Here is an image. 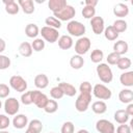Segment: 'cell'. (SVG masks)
<instances>
[{"mask_svg": "<svg viewBox=\"0 0 133 133\" xmlns=\"http://www.w3.org/2000/svg\"><path fill=\"white\" fill-rule=\"evenodd\" d=\"M97 75L100 78V80L104 83H109L112 81L113 79V74L112 71L110 69V66H108L107 63H99L97 65Z\"/></svg>", "mask_w": 133, "mask_h": 133, "instance_id": "6da1fadb", "label": "cell"}, {"mask_svg": "<svg viewBox=\"0 0 133 133\" xmlns=\"http://www.w3.org/2000/svg\"><path fill=\"white\" fill-rule=\"evenodd\" d=\"M31 94H32V90H29V91H26V92L22 94V96H21V102L24 105H30V104H32Z\"/></svg>", "mask_w": 133, "mask_h": 133, "instance_id": "ab89813d", "label": "cell"}, {"mask_svg": "<svg viewBox=\"0 0 133 133\" xmlns=\"http://www.w3.org/2000/svg\"><path fill=\"white\" fill-rule=\"evenodd\" d=\"M18 4L22 8V10L27 15H30L34 11V3L32 0H19Z\"/></svg>", "mask_w": 133, "mask_h": 133, "instance_id": "ac0fdd59", "label": "cell"}, {"mask_svg": "<svg viewBox=\"0 0 133 133\" xmlns=\"http://www.w3.org/2000/svg\"><path fill=\"white\" fill-rule=\"evenodd\" d=\"M119 81L124 86H128L131 87L133 85V72L129 71V72H125L121 75L119 77Z\"/></svg>", "mask_w": 133, "mask_h": 133, "instance_id": "603a6c76", "label": "cell"}, {"mask_svg": "<svg viewBox=\"0 0 133 133\" xmlns=\"http://www.w3.org/2000/svg\"><path fill=\"white\" fill-rule=\"evenodd\" d=\"M57 109H58V104L55 100H48L47 104L44 107V110L47 113H54L57 111Z\"/></svg>", "mask_w": 133, "mask_h": 133, "instance_id": "1f68e13d", "label": "cell"}, {"mask_svg": "<svg viewBox=\"0 0 133 133\" xmlns=\"http://www.w3.org/2000/svg\"><path fill=\"white\" fill-rule=\"evenodd\" d=\"M20 109V103L16 98H8L4 102V111L8 115H16Z\"/></svg>", "mask_w": 133, "mask_h": 133, "instance_id": "9c48e42d", "label": "cell"}, {"mask_svg": "<svg viewBox=\"0 0 133 133\" xmlns=\"http://www.w3.org/2000/svg\"><path fill=\"white\" fill-rule=\"evenodd\" d=\"M118 99L124 104H130L133 101V91L131 89H122L118 94Z\"/></svg>", "mask_w": 133, "mask_h": 133, "instance_id": "e0dca14e", "label": "cell"}, {"mask_svg": "<svg viewBox=\"0 0 133 133\" xmlns=\"http://www.w3.org/2000/svg\"><path fill=\"white\" fill-rule=\"evenodd\" d=\"M12 125L16 129H23L28 125V118L25 114H16L12 119Z\"/></svg>", "mask_w": 133, "mask_h": 133, "instance_id": "9a60e30c", "label": "cell"}, {"mask_svg": "<svg viewBox=\"0 0 133 133\" xmlns=\"http://www.w3.org/2000/svg\"><path fill=\"white\" fill-rule=\"evenodd\" d=\"M31 98H32V103L38 107V108H43L45 107V105L47 104L48 102V97L43 94L42 91L39 90H32V94H31Z\"/></svg>", "mask_w": 133, "mask_h": 133, "instance_id": "30bf717a", "label": "cell"}, {"mask_svg": "<svg viewBox=\"0 0 133 133\" xmlns=\"http://www.w3.org/2000/svg\"><path fill=\"white\" fill-rule=\"evenodd\" d=\"M9 92H10V89H9L8 85H6L4 83H0V99L7 98Z\"/></svg>", "mask_w": 133, "mask_h": 133, "instance_id": "7bdbcfd3", "label": "cell"}, {"mask_svg": "<svg viewBox=\"0 0 133 133\" xmlns=\"http://www.w3.org/2000/svg\"><path fill=\"white\" fill-rule=\"evenodd\" d=\"M0 133H9L8 131H5V130H0Z\"/></svg>", "mask_w": 133, "mask_h": 133, "instance_id": "f5cc1de1", "label": "cell"}, {"mask_svg": "<svg viewBox=\"0 0 133 133\" xmlns=\"http://www.w3.org/2000/svg\"><path fill=\"white\" fill-rule=\"evenodd\" d=\"M126 112L129 114V116L133 115V104H132V103L128 104V107L126 108Z\"/></svg>", "mask_w": 133, "mask_h": 133, "instance_id": "c3c4849f", "label": "cell"}, {"mask_svg": "<svg viewBox=\"0 0 133 133\" xmlns=\"http://www.w3.org/2000/svg\"><path fill=\"white\" fill-rule=\"evenodd\" d=\"M84 64V59L81 55H73L70 59V65L74 70H79L83 66Z\"/></svg>", "mask_w": 133, "mask_h": 133, "instance_id": "4316f807", "label": "cell"}, {"mask_svg": "<svg viewBox=\"0 0 133 133\" xmlns=\"http://www.w3.org/2000/svg\"><path fill=\"white\" fill-rule=\"evenodd\" d=\"M66 5H68V3L65 0H50L48 2V6H49L50 10L53 11V14L61 10Z\"/></svg>", "mask_w": 133, "mask_h": 133, "instance_id": "2e32d148", "label": "cell"}, {"mask_svg": "<svg viewBox=\"0 0 133 133\" xmlns=\"http://www.w3.org/2000/svg\"><path fill=\"white\" fill-rule=\"evenodd\" d=\"M96 129L100 133H114V125L108 119H99L96 123Z\"/></svg>", "mask_w": 133, "mask_h": 133, "instance_id": "8fae6325", "label": "cell"}, {"mask_svg": "<svg viewBox=\"0 0 133 133\" xmlns=\"http://www.w3.org/2000/svg\"><path fill=\"white\" fill-rule=\"evenodd\" d=\"M91 101V94H83L80 92L78 96L76 102H75V108L79 112H84L87 110L89 104Z\"/></svg>", "mask_w": 133, "mask_h": 133, "instance_id": "7a4b0ae2", "label": "cell"}, {"mask_svg": "<svg viewBox=\"0 0 133 133\" xmlns=\"http://www.w3.org/2000/svg\"><path fill=\"white\" fill-rule=\"evenodd\" d=\"M129 14V7L127 4L125 3H117L116 5H114L113 7V15L115 17L118 18H124L126 16H128Z\"/></svg>", "mask_w": 133, "mask_h": 133, "instance_id": "4fadbf2b", "label": "cell"}, {"mask_svg": "<svg viewBox=\"0 0 133 133\" xmlns=\"http://www.w3.org/2000/svg\"><path fill=\"white\" fill-rule=\"evenodd\" d=\"M50 133H54V132H50Z\"/></svg>", "mask_w": 133, "mask_h": 133, "instance_id": "11a10c76", "label": "cell"}, {"mask_svg": "<svg viewBox=\"0 0 133 133\" xmlns=\"http://www.w3.org/2000/svg\"><path fill=\"white\" fill-rule=\"evenodd\" d=\"M119 55L118 54H116L115 52H111L110 54H108V56H107V64H111V65H114V64H116L117 63V61H118V59H119Z\"/></svg>", "mask_w": 133, "mask_h": 133, "instance_id": "b9f144b4", "label": "cell"}, {"mask_svg": "<svg viewBox=\"0 0 133 133\" xmlns=\"http://www.w3.org/2000/svg\"><path fill=\"white\" fill-rule=\"evenodd\" d=\"M77 133H89L87 130H85V129H81V130H79Z\"/></svg>", "mask_w": 133, "mask_h": 133, "instance_id": "f907efd6", "label": "cell"}, {"mask_svg": "<svg viewBox=\"0 0 133 133\" xmlns=\"http://www.w3.org/2000/svg\"><path fill=\"white\" fill-rule=\"evenodd\" d=\"M49 84V79L47 77V75L45 74H38L35 76L34 78V85L39 88V89H44L48 86Z\"/></svg>", "mask_w": 133, "mask_h": 133, "instance_id": "ffe728a7", "label": "cell"}, {"mask_svg": "<svg viewBox=\"0 0 133 133\" xmlns=\"http://www.w3.org/2000/svg\"><path fill=\"white\" fill-rule=\"evenodd\" d=\"M3 3L5 5V11L9 15H17L20 10V6L18 2L14 0H3Z\"/></svg>", "mask_w": 133, "mask_h": 133, "instance_id": "5bb4252c", "label": "cell"}, {"mask_svg": "<svg viewBox=\"0 0 133 133\" xmlns=\"http://www.w3.org/2000/svg\"><path fill=\"white\" fill-rule=\"evenodd\" d=\"M1 107H2V102H1V100H0V109H1Z\"/></svg>", "mask_w": 133, "mask_h": 133, "instance_id": "db71d44e", "label": "cell"}, {"mask_svg": "<svg viewBox=\"0 0 133 133\" xmlns=\"http://www.w3.org/2000/svg\"><path fill=\"white\" fill-rule=\"evenodd\" d=\"M68 32L73 36H82L85 33V26L78 21H70L66 25Z\"/></svg>", "mask_w": 133, "mask_h": 133, "instance_id": "277c9868", "label": "cell"}, {"mask_svg": "<svg viewBox=\"0 0 133 133\" xmlns=\"http://www.w3.org/2000/svg\"><path fill=\"white\" fill-rule=\"evenodd\" d=\"M116 133H131V127L126 124H122L117 127Z\"/></svg>", "mask_w": 133, "mask_h": 133, "instance_id": "bcb514c9", "label": "cell"}, {"mask_svg": "<svg viewBox=\"0 0 133 133\" xmlns=\"http://www.w3.org/2000/svg\"><path fill=\"white\" fill-rule=\"evenodd\" d=\"M129 117H130L129 114L124 109H118V110H116L114 112V119H115L116 123H118L121 125L122 124H126L128 122Z\"/></svg>", "mask_w": 133, "mask_h": 133, "instance_id": "cb8c5ba5", "label": "cell"}, {"mask_svg": "<svg viewBox=\"0 0 133 133\" xmlns=\"http://www.w3.org/2000/svg\"><path fill=\"white\" fill-rule=\"evenodd\" d=\"M91 110L97 114H103L107 110V105L103 101H96L91 105Z\"/></svg>", "mask_w": 133, "mask_h": 133, "instance_id": "83f0119b", "label": "cell"}, {"mask_svg": "<svg viewBox=\"0 0 133 133\" xmlns=\"http://www.w3.org/2000/svg\"><path fill=\"white\" fill-rule=\"evenodd\" d=\"M90 26H91V29H92L95 34L103 33V31L105 29V24H104L103 18L95 16L92 19H90Z\"/></svg>", "mask_w": 133, "mask_h": 133, "instance_id": "7c38bea8", "label": "cell"}, {"mask_svg": "<svg viewBox=\"0 0 133 133\" xmlns=\"http://www.w3.org/2000/svg\"><path fill=\"white\" fill-rule=\"evenodd\" d=\"M25 34H26L28 37H30V38H34V37H36V36L39 34V28L37 27L36 24L30 23V24H28V25L26 26V28H25Z\"/></svg>", "mask_w": 133, "mask_h": 133, "instance_id": "d4e9b609", "label": "cell"}, {"mask_svg": "<svg viewBox=\"0 0 133 133\" xmlns=\"http://www.w3.org/2000/svg\"><path fill=\"white\" fill-rule=\"evenodd\" d=\"M90 39L86 36H81L75 44V52L77 53V55H83L87 53V51L90 49Z\"/></svg>", "mask_w": 133, "mask_h": 133, "instance_id": "52a82bcc", "label": "cell"}, {"mask_svg": "<svg viewBox=\"0 0 133 133\" xmlns=\"http://www.w3.org/2000/svg\"><path fill=\"white\" fill-rule=\"evenodd\" d=\"M103 58H104V53L99 49H95L90 54V60L95 63H101Z\"/></svg>", "mask_w": 133, "mask_h": 133, "instance_id": "4dcf8cb0", "label": "cell"}, {"mask_svg": "<svg viewBox=\"0 0 133 133\" xmlns=\"http://www.w3.org/2000/svg\"><path fill=\"white\" fill-rule=\"evenodd\" d=\"M103 32H104L105 37H106L108 41H115V39L118 37V33L114 30V28L112 27V25L106 27Z\"/></svg>", "mask_w": 133, "mask_h": 133, "instance_id": "f546056e", "label": "cell"}, {"mask_svg": "<svg viewBox=\"0 0 133 133\" xmlns=\"http://www.w3.org/2000/svg\"><path fill=\"white\" fill-rule=\"evenodd\" d=\"M85 6H90V7H96V5L98 4L97 0H86L85 2Z\"/></svg>", "mask_w": 133, "mask_h": 133, "instance_id": "7dc6e473", "label": "cell"}, {"mask_svg": "<svg viewBox=\"0 0 133 133\" xmlns=\"http://www.w3.org/2000/svg\"><path fill=\"white\" fill-rule=\"evenodd\" d=\"M5 48H6V44H5V41L3 39V38H1L0 37V54L5 50Z\"/></svg>", "mask_w": 133, "mask_h": 133, "instance_id": "681fc988", "label": "cell"}, {"mask_svg": "<svg viewBox=\"0 0 133 133\" xmlns=\"http://www.w3.org/2000/svg\"><path fill=\"white\" fill-rule=\"evenodd\" d=\"M10 66V59L5 56L0 54V70H6Z\"/></svg>", "mask_w": 133, "mask_h": 133, "instance_id": "60d3db41", "label": "cell"}, {"mask_svg": "<svg viewBox=\"0 0 133 133\" xmlns=\"http://www.w3.org/2000/svg\"><path fill=\"white\" fill-rule=\"evenodd\" d=\"M92 94L96 98H98L100 100H109L112 96L111 90L108 87H106L104 84H101V83H98L94 86Z\"/></svg>", "mask_w": 133, "mask_h": 133, "instance_id": "8992f818", "label": "cell"}, {"mask_svg": "<svg viewBox=\"0 0 133 133\" xmlns=\"http://www.w3.org/2000/svg\"><path fill=\"white\" fill-rule=\"evenodd\" d=\"M61 133H74V125L72 122L63 123L61 127Z\"/></svg>", "mask_w": 133, "mask_h": 133, "instance_id": "ee69618b", "label": "cell"}, {"mask_svg": "<svg viewBox=\"0 0 133 133\" xmlns=\"http://www.w3.org/2000/svg\"><path fill=\"white\" fill-rule=\"evenodd\" d=\"M39 33L42 34L43 38L51 44L55 43L58 38H59V33H58V30L57 29H54L52 27H49V26H44L41 30H39Z\"/></svg>", "mask_w": 133, "mask_h": 133, "instance_id": "5b68a950", "label": "cell"}, {"mask_svg": "<svg viewBox=\"0 0 133 133\" xmlns=\"http://www.w3.org/2000/svg\"><path fill=\"white\" fill-rule=\"evenodd\" d=\"M58 46L62 50H69L73 46V38L70 35H61L58 38Z\"/></svg>", "mask_w": 133, "mask_h": 133, "instance_id": "7402d4cb", "label": "cell"}, {"mask_svg": "<svg viewBox=\"0 0 133 133\" xmlns=\"http://www.w3.org/2000/svg\"><path fill=\"white\" fill-rule=\"evenodd\" d=\"M28 129H31L36 133H41V131L43 130V124L39 119H32L28 124Z\"/></svg>", "mask_w": 133, "mask_h": 133, "instance_id": "e575fe53", "label": "cell"}, {"mask_svg": "<svg viewBox=\"0 0 133 133\" xmlns=\"http://www.w3.org/2000/svg\"><path fill=\"white\" fill-rule=\"evenodd\" d=\"M116 65H117V68L119 70L126 71V70H128L131 66V59L128 58V57H119Z\"/></svg>", "mask_w": 133, "mask_h": 133, "instance_id": "836d02e7", "label": "cell"}, {"mask_svg": "<svg viewBox=\"0 0 133 133\" xmlns=\"http://www.w3.org/2000/svg\"><path fill=\"white\" fill-rule=\"evenodd\" d=\"M45 23H46L47 26L52 27L54 29H59L61 27V22L59 20H57L56 18H54V17H48V18H46Z\"/></svg>", "mask_w": 133, "mask_h": 133, "instance_id": "d6a6232c", "label": "cell"}, {"mask_svg": "<svg viewBox=\"0 0 133 133\" xmlns=\"http://www.w3.org/2000/svg\"><path fill=\"white\" fill-rule=\"evenodd\" d=\"M50 95H51V97L53 98V99H55V100H58V99H61L64 95H63V92H62V90H61V88L57 85V86H54V87H52L51 88V90H50Z\"/></svg>", "mask_w": 133, "mask_h": 133, "instance_id": "74e56055", "label": "cell"}, {"mask_svg": "<svg viewBox=\"0 0 133 133\" xmlns=\"http://www.w3.org/2000/svg\"><path fill=\"white\" fill-rule=\"evenodd\" d=\"M25 133H36L35 131H33V130H31V129H28L27 128V130H26V132Z\"/></svg>", "mask_w": 133, "mask_h": 133, "instance_id": "816d5d0a", "label": "cell"}, {"mask_svg": "<svg viewBox=\"0 0 133 133\" xmlns=\"http://www.w3.org/2000/svg\"><path fill=\"white\" fill-rule=\"evenodd\" d=\"M9 117L4 115V114H0V130H5L8 126H9Z\"/></svg>", "mask_w": 133, "mask_h": 133, "instance_id": "f6af8a7d", "label": "cell"}, {"mask_svg": "<svg viewBox=\"0 0 133 133\" xmlns=\"http://www.w3.org/2000/svg\"><path fill=\"white\" fill-rule=\"evenodd\" d=\"M96 15V8L90 6H84L82 8V16L85 19H92Z\"/></svg>", "mask_w": 133, "mask_h": 133, "instance_id": "d590c367", "label": "cell"}, {"mask_svg": "<svg viewBox=\"0 0 133 133\" xmlns=\"http://www.w3.org/2000/svg\"><path fill=\"white\" fill-rule=\"evenodd\" d=\"M128 50H129V46H128L127 42H125V41H117L113 45V52H115L119 56L127 53Z\"/></svg>", "mask_w": 133, "mask_h": 133, "instance_id": "d6986e66", "label": "cell"}, {"mask_svg": "<svg viewBox=\"0 0 133 133\" xmlns=\"http://www.w3.org/2000/svg\"><path fill=\"white\" fill-rule=\"evenodd\" d=\"M112 27L114 28V30L117 32V33H121V32H124L127 30V27H128V24L125 20H122V19H118V20H115L113 22V25Z\"/></svg>", "mask_w": 133, "mask_h": 133, "instance_id": "f1b7e54d", "label": "cell"}, {"mask_svg": "<svg viewBox=\"0 0 133 133\" xmlns=\"http://www.w3.org/2000/svg\"><path fill=\"white\" fill-rule=\"evenodd\" d=\"M58 86L61 88L63 95H66L68 97H74L76 94H77V90H76V87L70 83H66V82H60L58 84Z\"/></svg>", "mask_w": 133, "mask_h": 133, "instance_id": "44dd1931", "label": "cell"}, {"mask_svg": "<svg viewBox=\"0 0 133 133\" xmlns=\"http://www.w3.org/2000/svg\"><path fill=\"white\" fill-rule=\"evenodd\" d=\"M31 47H32V50H34L36 52H39V51L44 50V48H45V42H44L43 38H35L32 42Z\"/></svg>", "mask_w": 133, "mask_h": 133, "instance_id": "8d00e7d4", "label": "cell"}, {"mask_svg": "<svg viewBox=\"0 0 133 133\" xmlns=\"http://www.w3.org/2000/svg\"><path fill=\"white\" fill-rule=\"evenodd\" d=\"M9 85L16 91H19V92H24L27 89V82H26V80L23 77L19 76V75H15V76L10 77Z\"/></svg>", "mask_w": 133, "mask_h": 133, "instance_id": "ba28073f", "label": "cell"}, {"mask_svg": "<svg viewBox=\"0 0 133 133\" xmlns=\"http://www.w3.org/2000/svg\"><path fill=\"white\" fill-rule=\"evenodd\" d=\"M54 18H56L57 20H59L60 22L61 21H71L75 15H76V10L75 8L72 6V5H66L65 7H63L61 10L57 11V12H54Z\"/></svg>", "mask_w": 133, "mask_h": 133, "instance_id": "3957f363", "label": "cell"}, {"mask_svg": "<svg viewBox=\"0 0 133 133\" xmlns=\"http://www.w3.org/2000/svg\"><path fill=\"white\" fill-rule=\"evenodd\" d=\"M79 90L80 92H83V94H91V90H92L91 84L88 81H83L79 86Z\"/></svg>", "mask_w": 133, "mask_h": 133, "instance_id": "f35d334b", "label": "cell"}, {"mask_svg": "<svg viewBox=\"0 0 133 133\" xmlns=\"http://www.w3.org/2000/svg\"><path fill=\"white\" fill-rule=\"evenodd\" d=\"M32 47H31V44H29L28 42H23L20 44L19 46V52L22 56L24 57H29L31 56L32 54Z\"/></svg>", "mask_w": 133, "mask_h": 133, "instance_id": "484cf974", "label": "cell"}]
</instances>
